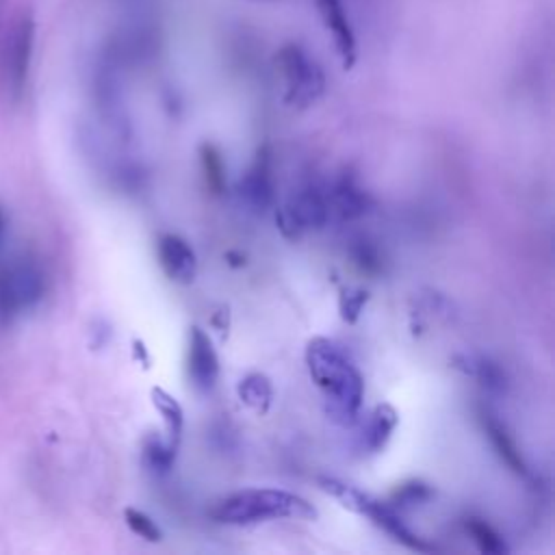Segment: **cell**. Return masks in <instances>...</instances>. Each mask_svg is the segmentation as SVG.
I'll use <instances>...</instances> for the list:
<instances>
[{
    "label": "cell",
    "instance_id": "1",
    "mask_svg": "<svg viewBox=\"0 0 555 555\" xmlns=\"http://www.w3.org/2000/svg\"><path fill=\"white\" fill-rule=\"evenodd\" d=\"M306 366L325 397L330 418L338 425H353L364 399V377L345 347L332 338L317 336L306 345Z\"/></svg>",
    "mask_w": 555,
    "mask_h": 555
},
{
    "label": "cell",
    "instance_id": "2",
    "mask_svg": "<svg viewBox=\"0 0 555 555\" xmlns=\"http://www.w3.org/2000/svg\"><path fill=\"white\" fill-rule=\"evenodd\" d=\"M208 516L221 525H256L278 518H317V509L304 496L280 488H245L219 499Z\"/></svg>",
    "mask_w": 555,
    "mask_h": 555
},
{
    "label": "cell",
    "instance_id": "3",
    "mask_svg": "<svg viewBox=\"0 0 555 555\" xmlns=\"http://www.w3.org/2000/svg\"><path fill=\"white\" fill-rule=\"evenodd\" d=\"M46 293V275L33 258H13L0 264V321L11 323L33 310Z\"/></svg>",
    "mask_w": 555,
    "mask_h": 555
},
{
    "label": "cell",
    "instance_id": "4",
    "mask_svg": "<svg viewBox=\"0 0 555 555\" xmlns=\"http://www.w3.org/2000/svg\"><path fill=\"white\" fill-rule=\"evenodd\" d=\"M275 61L284 80L286 104L295 108H308L325 93V74L321 65L301 46H282Z\"/></svg>",
    "mask_w": 555,
    "mask_h": 555
},
{
    "label": "cell",
    "instance_id": "5",
    "mask_svg": "<svg viewBox=\"0 0 555 555\" xmlns=\"http://www.w3.org/2000/svg\"><path fill=\"white\" fill-rule=\"evenodd\" d=\"M330 219V206L325 191L317 184H306L297 189L282 206L275 210V223L280 232L295 241L308 230H321L327 225Z\"/></svg>",
    "mask_w": 555,
    "mask_h": 555
},
{
    "label": "cell",
    "instance_id": "6",
    "mask_svg": "<svg viewBox=\"0 0 555 555\" xmlns=\"http://www.w3.org/2000/svg\"><path fill=\"white\" fill-rule=\"evenodd\" d=\"M35 20L33 15L24 13L15 24L11 35L7 37L4 50V78L11 91L20 93L30 69L33 52H35Z\"/></svg>",
    "mask_w": 555,
    "mask_h": 555
},
{
    "label": "cell",
    "instance_id": "7",
    "mask_svg": "<svg viewBox=\"0 0 555 555\" xmlns=\"http://www.w3.org/2000/svg\"><path fill=\"white\" fill-rule=\"evenodd\" d=\"M238 195L254 212H264L273 206L275 180H273V167H271V152L267 145H262L256 152L254 163L241 176Z\"/></svg>",
    "mask_w": 555,
    "mask_h": 555
},
{
    "label": "cell",
    "instance_id": "8",
    "mask_svg": "<svg viewBox=\"0 0 555 555\" xmlns=\"http://www.w3.org/2000/svg\"><path fill=\"white\" fill-rule=\"evenodd\" d=\"M186 369L193 386L199 392H210L219 379V358L212 347L210 336L199 327H189V351H186Z\"/></svg>",
    "mask_w": 555,
    "mask_h": 555
},
{
    "label": "cell",
    "instance_id": "9",
    "mask_svg": "<svg viewBox=\"0 0 555 555\" xmlns=\"http://www.w3.org/2000/svg\"><path fill=\"white\" fill-rule=\"evenodd\" d=\"M360 514L369 516L382 531H386L392 540H397L399 544H403L410 551H416V553L436 551L434 544H429L425 538H421L405 525V520L401 518V512L395 509L388 501H379V499H373L366 494Z\"/></svg>",
    "mask_w": 555,
    "mask_h": 555
},
{
    "label": "cell",
    "instance_id": "10",
    "mask_svg": "<svg viewBox=\"0 0 555 555\" xmlns=\"http://www.w3.org/2000/svg\"><path fill=\"white\" fill-rule=\"evenodd\" d=\"M156 258L163 273L178 284H191L197 275V256L191 243L178 234H160L156 241Z\"/></svg>",
    "mask_w": 555,
    "mask_h": 555
},
{
    "label": "cell",
    "instance_id": "11",
    "mask_svg": "<svg viewBox=\"0 0 555 555\" xmlns=\"http://www.w3.org/2000/svg\"><path fill=\"white\" fill-rule=\"evenodd\" d=\"M319 17L325 26V30L334 39V48L343 61V67L349 69L356 63L358 56V46H356V35L351 28V22L345 13V7L340 0H314Z\"/></svg>",
    "mask_w": 555,
    "mask_h": 555
},
{
    "label": "cell",
    "instance_id": "12",
    "mask_svg": "<svg viewBox=\"0 0 555 555\" xmlns=\"http://www.w3.org/2000/svg\"><path fill=\"white\" fill-rule=\"evenodd\" d=\"M325 197H327V206H330V219H338V221L360 219L373 206L371 195L351 176H340L325 191Z\"/></svg>",
    "mask_w": 555,
    "mask_h": 555
},
{
    "label": "cell",
    "instance_id": "13",
    "mask_svg": "<svg viewBox=\"0 0 555 555\" xmlns=\"http://www.w3.org/2000/svg\"><path fill=\"white\" fill-rule=\"evenodd\" d=\"M479 421H481V427H483V431H486V436H488L492 449L496 451L499 460H501L512 473H516V475H520V477H527V475H529V466H527V462H525V457H522V453H520V449H518L514 436L509 434L507 425H505L494 412H490L488 408H481V410H479Z\"/></svg>",
    "mask_w": 555,
    "mask_h": 555
},
{
    "label": "cell",
    "instance_id": "14",
    "mask_svg": "<svg viewBox=\"0 0 555 555\" xmlns=\"http://www.w3.org/2000/svg\"><path fill=\"white\" fill-rule=\"evenodd\" d=\"M451 366L462 371L464 375L477 379L488 392H505L507 388V377L505 371L490 358L479 356V353H455L451 358Z\"/></svg>",
    "mask_w": 555,
    "mask_h": 555
},
{
    "label": "cell",
    "instance_id": "15",
    "mask_svg": "<svg viewBox=\"0 0 555 555\" xmlns=\"http://www.w3.org/2000/svg\"><path fill=\"white\" fill-rule=\"evenodd\" d=\"M399 425V414L390 403H377L362 427V447L369 453H379L392 438Z\"/></svg>",
    "mask_w": 555,
    "mask_h": 555
},
{
    "label": "cell",
    "instance_id": "16",
    "mask_svg": "<svg viewBox=\"0 0 555 555\" xmlns=\"http://www.w3.org/2000/svg\"><path fill=\"white\" fill-rule=\"evenodd\" d=\"M236 395L258 416H264L273 403V386L264 373H247L236 384Z\"/></svg>",
    "mask_w": 555,
    "mask_h": 555
},
{
    "label": "cell",
    "instance_id": "17",
    "mask_svg": "<svg viewBox=\"0 0 555 555\" xmlns=\"http://www.w3.org/2000/svg\"><path fill=\"white\" fill-rule=\"evenodd\" d=\"M150 397H152L156 412L163 416V423L167 429V440L178 447L180 438H182V429H184V410H182L180 401L173 395H169L165 388H158V386L150 390Z\"/></svg>",
    "mask_w": 555,
    "mask_h": 555
},
{
    "label": "cell",
    "instance_id": "18",
    "mask_svg": "<svg viewBox=\"0 0 555 555\" xmlns=\"http://www.w3.org/2000/svg\"><path fill=\"white\" fill-rule=\"evenodd\" d=\"M143 464L156 473V475H165L171 470L173 462H176V453H178V447L171 444L167 438H158L156 434H150L145 436L143 440Z\"/></svg>",
    "mask_w": 555,
    "mask_h": 555
},
{
    "label": "cell",
    "instance_id": "19",
    "mask_svg": "<svg viewBox=\"0 0 555 555\" xmlns=\"http://www.w3.org/2000/svg\"><path fill=\"white\" fill-rule=\"evenodd\" d=\"M464 529L466 533L470 535V540L475 542V546L481 551V553H490V555H501V553H507V544L503 540V535L483 518L479 516H468L464 520Z\"/></svg>",
    "mask_w": 555,
    "mask_h": 555
},
{
    "label": "cell",
    "instance_id": "20",
    "mask_svg": "<svg viewBox=\"0 0 555 555\" xmlns=\"http://www.w3.org/2000/svg\"><path fill=\"white\" fill-rule=\"evenodd\" d=\"M199 165H202L206 186L215 195H221L225 191V163H223L219 147L212 143H202L199 145Z\"/></svg>",
    "mask_w": 555,
    "mask_h": 555
},
{
    "label": "cell",
    "instance_id": "21",
    "mask_svg": "<svg viewBox=\"0 0 555 555\" xmlns=\"http://www.w3.org/2000/svg\"><path fill=\"white\" fill-rule=\"evenodd\" d=\"M434 499V488L421 479H410V481H403L401 486H397L388 499V503L403 512V509H414L418 505H425Z\"/></svg>",
    "mask_w": 555,
    "mask_h": 555
},
{
    "label": "cell",
    "instance_id": "22",
    "mask_svg": "<svg viewBox=\"0 0 555 555\" xmlns=\"http://www.w3.org/2000/svg\"><path fill=\"white\" fill-rule=\"evenodd\" d=\"M351 258L356 262V267L369 275H377L382 271V254L379 249L373 245V241H369L366 236H360L353 241V247H351Z\"/></svg>",
    "mask_w": 555,
    "mask_h": 555
},
{
    "label": "cell",
    "instance_id": "23",
    "mask_svg": "<svg viewBox=\"0 0 555 555\" xmlns=\"http://www.w3.org/2000/svg\"><path fill=\"white\" fill-rule=\"evenodd\" d=\"M369 301V293L358 286H343L338 295V312L345 323H356Z\"/></svg>",
    "mask_w": 555,
    "mask_h": 555
},
{
    "label": "cell",
    "instance_id": "24",
    "mask_svg": "<svg viewBox=\"0 0 555 555\" xmlns=\"http://www.w3.org/2000/svg\"><path fill=\"white\" fill-rule=\"evenodd\" d=\"M124 520H126L128 529H130L134 535L143 538L145 542H160V540H163L160 527H158V525L154 522V518L147 516L145 512H141V509H137V507H126V509H124Z\"/></svg>",
    "mask_w": 555,
    "mask_h": 555
},
{
    "label": "cell",
    "instance_id": "25",
    "mask_svg": "<svg viewBox=\"0 0 555 555\" xmlns=\"http://www.w3.org/2000/svg\"><path fill=\"white\" fill-rule=\"evenodd\" d=\"M212 325L219 330V332H228V308H221L219 314L212 317Z\"/></svg>",
    "mask_w": 555,
    "mask_h": 555
},
{
    "label": "cell",
    "instance_id": "26",
    "mask_svg": "<svg viewBox=\"0 0 555 555\" xmlns=\"http://www.w3.org/2000/svg\"><path fill=\"white\" fill-rule=\"evenodd\" d=\"M225 260L232 264V267H243L245 264V256L236 254V251H228L225 254Z\"/></svg>",
    "mask_w": 555,
    "mask_h": 555
},
{
    "label": "cell",
    "instance_id": "27",
    "mask_svg": "<svg viewBox=\"0 0 555 555\" xmlns=\"http://www.w3.org/2000/svg\"><path fill=\"white\" fill-rule=\"evenodd\" d=\"M2 232H4V212L0 208V238H2Z\"/></svg>",
    "mask_w": 555,
    "mask_h": 555
}]
</instances>
